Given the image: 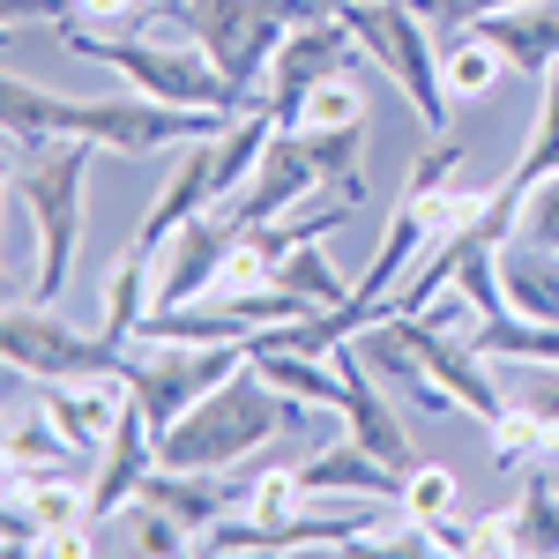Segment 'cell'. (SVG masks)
<instances>
[{"instance_id": "30bf717a", "label": "cell", "mask_w": 559, "mask_h": 559, "mask_svg": "<svg viewBox=\"0 0 559 559\" xmlns=\"http://www.w3.org/2000/svg\"><path fill=\"white\" fill-rule=\"evenodd\" d=\"M381 537V522L366 515V500L344 508V515H292V522H247V515H224L202 537V552H358V545H373Z\"/></svg>"}, {"instance_id": "3957f363", "label": "cell", "mask_w": 559, "mask_h": 559, "mask_svg": "<svg viewBox=\"0 0 559 559\" xmlns=\"http://www.w3.org/2000/svg\"><path fill=\"white\" fill-rule=\"evenodd\" d=\"M299 411L306 403H292L284 388H269L254 366H239L173 432H157V463H173V471H239L254 448H269V440H284L299 426Z\"/></svg>"}, {"instance_id": "d4e9b609", "label": "cell", "mask_w": 559, "mask_h": 559, "mask_svg": "<svg viewBox=\"0 0 559 559\" xmlns=\"http://www.w3.org/2000/svg\"><path fill=\"white\" fill-rule=\"evenodd\" d=\"M68 455H75V440L45 418V403L31 395V411H15L8 418V477L23 471H68Z\"/></svg>"}, {"instance_id": "ba28073f", "label": "cell", "mask_w": 559, "mask_h": 559, "mask_svg": "<svg viewBox=\"0 0 559 559\" xmlns=\"http://www.w3.org/2000/svg\"><path fill=\"white\" fill-rule=\"evenodd\" d=\"M0 358H8V373L23 388L38 381H83V373H128V350L112 344L105 329L83 336V329H68L52 306L38 299H15L0 313Z\"/></svg>"}, {"instance_id": "9a60e30c", "label": "cell", "mask_w": 559, "mask_h": 559, "mask_svg": "<svg viewBox=\"0 0 559 559\" xmlns=\"http://www.w3.org/2000/svg\"><path fill=\"white\" fill-rule=\"evenodd\" d=\"M90 463H97V471H90L97 522H112L134 500V485L157 471V432H150V418H142V403H134V395H128V411H120V426H112V440H105Z\"/></svg>"}, {"instance_id": "8d00e7d4", "label": "cell", "mask_w": 559, "mask_h": 559, "mask_svg": "<svg viewBox=\"0 0 559 559\" xmlns=\"http://www.w3.org/2000/svg\"><path fill=\"white\" fill-rule=\"evenodd\" d=\"M75 15V0H8V31H23V23H68Z\"/></svg>"}, {"instance_id": "603a6c76", "label": "cell", "mask_w": 559, "mask_h": 559, "mask_svg": "<svg viewBox=\"0 0 559 559\" xmlns=\"http://www.w3.org/2000/svg\"><path fill=\"white\" fill-rule=\"evenodd\" d=\"M254 373L269 388H284L292 403H321V411H336V395H344V373H336V358H306V350H254Z\"/></svg>"}, {"instance_id": "7c38bea8", "label": "cell", "mask_w": 559, "mask_h": 559, "mask_svg": "<svg viewBox=\"0 0 559 559\" xmlns=\"http://www.w3.org/2000/svg\"><path fill=\"white\" fill-rule=\"evenodd\" d=\"M321 187H329V179H321V165H313L306 134L299 128H276V134H269V150H261V165H254V179H247L224 210L239 216V231H254V224H269V216L299 210L306 194H321Z\"/></svg>"}, {"instance_id": "8992f818", "label": "cell", "mask_w": 559, "mask_h": 559, "mask_svg": "<svg viewBox=\"0 0 559 559\" xmlns=\"http://www.w3.org/2000/svg\"><path fill=\"white\" fill-rule=\"evenodd\" d=\"M173 15L247 97H261V75H269L276 45L299 31V0H179Z\"/></svg>"}, {"instance_id": "f1b7e54d", "label": "cell", "mask_w": 559, "mask_h": 559, "mask_svg": "<svg viewBox=\"0 0 559 559\" xmlns=\"http://www.w3.org/2000/svg\"><path fill=\"white\" fill-rule=\"evenodd\" d=\"M112 522H120L128 552H142V559H173V552H187V545H194V530H187L179 515H165V508H150V500H128Z\"/></svg>"}, {"instance_id": "7a4b0ae2", "label": "cell", "mask_w": 559, "mask_h": 559, "mask_svg": "<svg viewBox=\"0 0 559 559\" xmlns=\"http://www.w3.org/2000/svg\"><path fill=\"white\" fill-rule=\"evenodd\" d=\"M90 165H97V142H75V134L15 142L8 194H15V210L31 216V239H38V269H31V292H23V299L60 306L68 276H75V254H83V187H90Z\"/></svg>"}, {"instance_id": "8fae6325", "label": "cell", "mask_w": 559, "mask_h": 559, "mask_svg": "<svg viewBox=\"0 0 559 559\" xmlns=\"http://www.w3.org/2000/svg\"><path fill=\"white\" fill-rule=\"evenodd\" d=\"M336 358V373H344V395H336V418L350 426V440L358 448H373L388 471H418L426 455H418V440H411V426H403V411H395V388L373 381V366L358 358V344H336L329 350Z\"/></svg>"}, {"instance_id": "277c9868", "label": "cell", "mask_w": 559, "mask_h": 559, "mask_svg": "<svg viewBox=\"0 0 559 559\" xmlns=\"http://www.w3.org/2000/svg\"><path fill=\"white\" fill-rule=\"evenodd\" d=\"M60 38L68 52H83L97 68H120L134 90H150V97H165V105H202V112H247V90L231 83L224 68H216L202 45H165V38H142V31H90V23H60Z\"/></svg>"}, {"instance_id": "836d02e7", "label": "cell", "mask_w": 559, "mask_h": 559, "mask_svg": "<svg viewBox=\"0 0 559 559\" xmlns=\"http://www.w3.org/2000/svg\"><path fill=\"white\" fill-rule=\"evenodd\" d=\"M165 8L157 0H75V23H90V31H150Z\"/></svg>"}, {"instance_id": "ac0fdd59", "label": "cell", "mask_w": 559, "mask_h": 559, "mask_svg": "<svg viewBox=\"0 0 559 559\" xmlns=\"http://www.w3.org/2000/svg\"><path fill=\"white\" fill-rule=\"evenodd\" d=\"M426 254H432V231L418 224V210H403V202H395V216H388V231H381V254H373L366 276H358V292H350V299L366 306V313H381V306L403 292V276H411Z\"/></svg>"}, {"instance_id": "83f0119b", "label": "cell", "mask_w": 559, "mask_h": 559, "mask_svg": "<svg viewBox=\"0 0 559 559\" xmlns=\"http://www.w3.org/2000/svg\"><path fill=\"white\" fill-rule=\"evenodd\" d=\"M306 500H313V492H306L299 463H269V471L247 477V500H239V515H247V522H292Z\"/></svg>"}, {"instance_id": "5b68a950", "label": "cell", "mask_w": 559, "mask_h": 559, "mask_svg": "<svg viewBox=\"0 0 559 559\" xmlns=\"http://www.w3.org/2000/svg\"><path fill=\"white\" fill-rule=\"evenodd\" d=\"M336 15L350 23V38L366 45V60H381V75L418 105V120L432 134H448V105L455 97L440 83V38L418 15V0H344Z\"/></svg>"}, {"instance_id": "cb8c5ba5", "label": "cell", "mask_w": 559, "mask_h": 559, "mask_svg": "<svg viewBox=\"0 0 559 559\" xmlns=\"http://www.w3.org/2000/svg\"><path fill=\"white\" fill-rule=\"evenodd\" d=\"M150 284H157V269L142 254H120L112 269H105V336L128 350L134 344V329L150 321Z\"/></svg>"}, {"instance_id": "6da1fadb", "label": "cell", "mask_w": 559, "mask_h": 559, "mask_svg": "<svg viewBox=\"0 0 559 559\" xmlns=\"http://www.w3.org/2000/svg\"><path fill=\"white\" fill-rule=\"evenodd\" d=\"M0 120H8V142H45V134H75V142H97L112 157H157V150H194V142H216L231 128V112H202V105H165L150 90L134 97H60V90H38L31 75L8 68L0 83Z\"/></svg>"}, {"instance_id": "4fadbf2b", "label": "cell", "mask_w": 559, "mask_h": 559, "mask_svg": "<svg viewBox=\"0 0 559 559\" xmlns=\"http://www.w3.org/2000/svg\"><path fill=\"white\" fill-rule=\"evenodd\" d=\"M128 373H83V381H38V403L45 418L75 440V455H97L112 426H120V411H128Z\"/></svg>"}, {"instance_id": "d590c367", "label": "cell", "mask_w": 559, "mask_h": 559, "mask_svg": "<svg viewBox=\"0 0 559 559\" xmlns=\"http://www.w3.org/2000/svg\"><path fill=\"white\" fill-rule=\"evenodd\" d=\"M515 403H530L537 418H552V426H559V366H530V388H522Z\"/></svg>"}, {"instance_id": "9c48e42d", "label": "cell", "mask_w": 559, "mask_h": 559, "mask_svg": "<svg viewBox=\"0 0 559 559\" xmlns=\"http://www.w3.org/2000/svg\"><path fill=\"white\" fill-rule=\"evenodd\" d=\"M358 52H366V45L350 38L344 15H313V23H299L292 38L276 45L269 75H261V105L292 128L299 105H306V90H321L329 75H358Z\"/></svg>"}, {"instance_id": "d6a6232c", "label": "cell", "mask_w": 559, "mask_h": 559, "mask_svg": "<svg viewBox=\"0 0 559 559\" xmlns=\"http://www.w3.org/2000/svg\"><path fill=\"white\" fill-rule=\"evenodd\" d=\"M500 8H515V0H418V15L432 23V38L440 45H455V38H471L485 15H500Z\"/></svg>"}, {"instance_id": "484cf974", "label": "cell", "mask_w": 559, "mask_h": 559, "mask_svg": "<svg viewBox=\"0 0 559 559\" xmlns=\"http://www.w3.org/2000/svg\"><path fill=\"white\" fill-rule=\"evenodd\" d=\"M500 75H515V68H508V52L485 38V31L440 45V83H448V97H492Z\"/></svg>"}, {"instance_id": "2e32d148", "label": "cell", "mask_w": 559, "mask_h": 559, "mask_svg": "<svg viewBox=\"0 0 559 559\" xmlns=\"http://www.w3.org/2000/svg\"><path fill=\"white\" fill-rule=\"evenodd\" d=\"M306 492L313 500H403V471H388L373 448H358V440H329L321 455H306L299 463Z\"/></svg>"}, {"instance_id": "4dcf8cb0", "label": "cell", "mask_w": 559, "mask_h": 559, "mask_svg": "<svg viewBox=\"0 0 559 559\" xmlns=\"http://www.w3.org/2000/svg\"><path fill=\"white\" fill-rule=\"evenodd\" d=\"M411 522H440L455 515V471L448 463H418V471L403 477V500H395Z\"/></svg>"}, {"instance_id": "44dd1931", "label": "cell", "mask_w": 559, "mask_h": 559, "mask_svg": "<svg viewBox=\"0 0 559 559\" xmlns=\"http://www.w3.org/2000/svg\"><path fill=\"white\" fill-rule=\"evenodd\" d=\"M485 432H492V463H500V471H537V463H559V426H552V418H537V411H530V403H515V395H508V411H500Z\"/></svg>"}, {"instance_id": "d6986e66", "label": "cell", "mask_w": 559, "mask_h": 559, "mask_svg": "<svg viewBox=\"0 0 559 559\" xmlns=\"http://www.w3.org/2000/svg\"><path fill=\"white\" fill-rule=\"evenodd\" d=\"M500 292H508V313H530V321L559 329V254L552 247L508 239L500 247Z\"/></svg>"}, {"instance_id": "f546056e", "label": "cell", "mask_w": 559, "mask_h": 559, "mask_svg": "<svg viewBox=\"0 0 559 559\" xmlns=\"http://www.w3.org/2000/svg\"><path fill=\"white\" fill-rule=\"evenodd\" d=\"M545 97H537V120H530V142H522V157H515V187H530V179H545L559 173V68L545 75Z\"/></svg>"}, {"instance_id": "52a82bcc", "label": "cell", "mask_w": 559, "mask_h": 559, "mask_svg": "<svg viewBox=\"0 0 559 559\" xmlns=\"http://www.w3.org/2000/svg\"><path fill=\"white\" fill-rule=\"evenodd\" d=\"M239 366H254V336L247 344H134L128 388H134V403H142V418H150V432H173Z\"/></svg>"}, {"instance_id": "e575fe53", "label": "cell", "mask_w": 559, "mask_h": 559, "mask_svg": "<svg viewBox=\"0 0 559 559\" xmlns=\"http://www.w3.org/2000/svg\"><path fill=\"white\" fill-rule=\"evenodd\" d=\"M463 157H471L463 142H440L432 157H418V165H411V187H403V194H418V187H448V179H463Z\"/></svg>"}, {"instance_id": "4316f807", "label": "cell", "mask_w": 559, "mask_h": 559, "mask_svg": "<svg viewBox=\"0 0 559 559\" xmlns=\"http://www.w3.org/2000/svg\"><path fill=\"white\" fill-rule=\"evenodd\" d=\"M292 128L306 134H344V128H373V97H366V83L358 75H329L321 90H306L299 120Z\"/></svg>"}, {"instance_id": "74e56055", "label": "cell", "mask_w": 559, "mask_h": 559, "mask_svg": "<svg viewBox=\"0 0 559 559\" xmlns=\"http://www.w3.org/2000/svg\"><path fill=\"white\" fill-rule=\"evenodd\" d=\"M157 8H165V15H173V8H179V0H157Z\"/></svg>"}, {"instance_id": "e0dca14e", "label": "cell", "mask_w": 559, "mask_h": 559, "mask_svg": "<svg viewBox=\"0 0 559 559\" xmlns=\"http://www.w3.org/2000/svg\"><path fill=\"white\" fill-rule=\"evenodd\" d=\"M477 31L500 45V52H508V68L530 75V83H545V75L559 68V0H515V8L485 15Z\"/></svg>"}, {"instance_id": "1f68e13d", "label": "cell", "mask_w": 559, "mask_h": 559, "mask_svg": "<svg viewBox=\"0 0 559 559\" xmlns=\"http://www.w3.org/2000/svg\"><path fill=\"white\" fill-rule=\"evenodd\" d=\"M515 239H530V247H552V254H559V173H545V179H530V187H522Z\"/></svg>"}, {"instance_id": "5bb4252c", "label": "cell", "mask_w": 559, "mask_h": 559, "mask_svg": "<svg viewBox=\"0 0 559 559\" xmlns=\"http://www.w3.org/2000/svg\"><path fill=\"white\" fill-rule=\"evenodd\" d=\"M202 210H216V157H210V142H194V150L173 165V179L157 187L150 216L134 224V247H128V254H142L150 269H157V254L173 247V231H179V224H194Z\"/></svg>"}, {"instance_id": "7402d4cb", "label": "cell", "mask_w": 559, "mask_h": 559, "mask_svg": "<svg viewBox=\"0 0 559 559\" xmlns=\"http://www.w3.org/2000/svg\"><path fill=\"white\" fill-rule=\"evenodd\" d=\"M552 463H537V471L522 477V492H515V508H508V552H559V485L552 477Z\"/></svg>"}, {"instance_id": "ffe728a7", "label": "cell", "mask_w": 559, "mask_h": 559, "mask_svg": "<svg viewBox=\"0 0 559 559\" xmlns=\"http://www.w3.org/2000/svg\"><path fill=\"white\" fill-rule=\"evenodd\" d=\"M269 284H276V292H292L299 306H313V313H329V306H350V292H358V284H344V276L329 269L321 239H299V247H284V254L269 261Z\"/></svg>"}]
</instances>
